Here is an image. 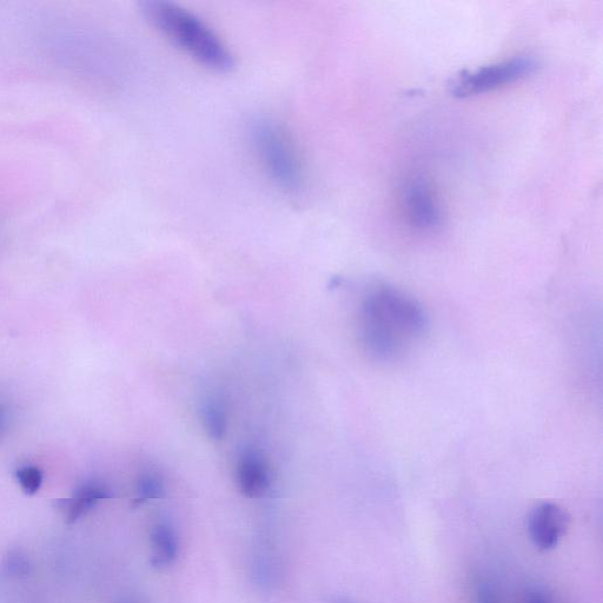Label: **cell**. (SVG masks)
Wrapping results in <instances>:
<instances>
[{
    "label": "cell",
    "instance_id": "cell-1",
    "mask_svg": "<svg viewBox=\"0 0 603 603\" xmlns=\"http://www.w3.org/2000/svg\"><path fill=\"white\" fill-rule=\"evenodd\" d=\"M361 335L368 353L380 361H394L426 333L428 320L413 297L392 287L371 291L362 304Z\"/></svg>",
    "mask_w": 603,
    "mask_h": 603
},
{
    "label": "cell",
    "instance_id": "cell-2",
    "mask_svg": "<svg viewBox=\"0 0 603 603\" xmlns=\"http://www.w3.org/2000/svg\"><path fill=\"white\" fill-rule=\"evenodd\" d=\"M143 12L159 32L205 68L217 72L234 69L233 53L194 13L163 0L145 2Z\"/></svg>",
    "mask_w": 603,
    "mask_h": 603
},
{
    "label": "cell",
    "instance_id": "cell-3",
    "mask_svg": "<svg viewBox=\"0 0 603 603\" xmlns=\"http://www.w3.org/2000/svg\"><path fill=\"white\" fill-rule=\"evenodd\" d=\"M250 141L262 168L278 188L289 194L302 188L300 158L280 125L270 119H257L250 127Z\"/></svg>",
    "mask_w": 603,
    "mask_h": 603
},
{
    "label": "cell",
    "instance_id": "cell-4",
    "mask_svg": "<svg viewBox=\"0 0 603 603\" xmlns=\"http://www.w3.org/2000/svg\"><path fill=\"white\" fill-rule=\"evenodd\" d=\"M536 62L530 57H515L472 72H463L453 85L457 97H470L493 91L534 74Z\"/></svg>",
    "mask_w": 603,
    "mask_h": 603
},
{
    "label": "cell",
    "instance_id": "cell-5",
    "mask_svg": "<svg viewBox=\"0 0 603 603\" xmlns=\"http://www.w3.org/2000/svg\"><path fill=\"white\" fill-rule=\"evenodd\" d=\"M571 518L565 508L553 502H542L529 514L528 532L534 545L549 551L566 535Z\"/></svg>",
    "mask_w": 603,
    "mask_h": 603
},
{
    "label": "cell",
    "instance_id": "cell-6",
    "mask_svg": "<svg viewBox=\"0 0 603 603\" xmlns=\"http://www.w3.org/2000/svg\"><path fill=\"white\" fill-rule=\"evenodd\" d=\"M407 211L410 221L419 229H433L441 222V210L433 192L422 180L409 183L406 190Z\"/></svg>",
    "mask_w": 603,
    "mask_h": 603
},
{
    "label": "cell",
    "instance_id": "cell-7",
    "mask_svg": "<svg viewBox=\"0 0 603 603\" xmlns=\"http://www.w3.org/2000/svg\"><path fill=\"white\" fill-rule=\"evenodd\" d=\"M237 483L247 498H260L270 485L267 461L257 450H247L237 463Z\"/></svg>",
    "mask_w": 603,
    "mask_h": 603
},
{
    "label": "cell",
    "instance_id": "cell-8",
    "mask_svg": "<svg viewBox=\"0 0 603 603\" xmlns=\"http://www.w3.org/2000/svg\"><path fill=\"white\" fill-rule=\"evenodd\" d=\"M180 554L176 530L167 522H159L151 530V563L155 568H167Z\"/></svg>",
    "mask_w": 603,
    "mask_h": 603
},
{
    "label": "cell",
    "instance_id": "cell-9",
    "mask_svg": "<svg viewBox=\"0 0 603 603\" xmlns=\"http://www.w3.org/2000/svg\"><path fill=\"white\" fill-rule=\"evenodd\" d=\"M110 490L98 483H88L79 487L72 498L62 501V506L68 522H76L94 508L99 501L109 499Z\"/></svg>",
    "mask_w": 603,
    "mask_h": 603
},
{
    "label": "cell",
    "instance_id": "cell-10",
    "mask_svg": "<svg viewBox=\"0 0 603 603\" xmlns=\"http://www.w3.org/2000/svg\"><path fill=\"white\" fill-rule=\"evenodd\" d=\"M204 426L212 439L221 440L227 430V416L224 409L215 401L205 404L203 408Z\"/></svg>",
    "mask_w": 603,
    "mask_h": 603
},
{
    "label": "cell",
    "instance_id": "cell-11",
    "mask_svg": "<svg viewBox=\"0 0 603 603\" xmlns=\"http://www.w3.org/2000/svg\"><path fill=\"white\" fill-rule=\"evenodd\" d=\"M164 486L161 477L156 474H147L138 482L136 505H142L144 502L162 498Z\"/></svg>",
    "mask_w": 603,
    "mask_h": 603
},
{
    "label": "cell",
    "instance_id": "cell-12",
    "mask_svg": "<svg viewBox=\"0 0 603 603\" xmlns=\"http://www.w3.org/2000/svg\"><path fill=\"white\" fill-rule=\"evenodd\" d=\"M17 480L25 494L33 495L39 492L43 485V473L37 467H23L17 472Z\"/></svg>",
    "mask_w": 603,
    "mask_h": 603
},
{
    "label": "cell",
    "instance_id": "cell-13",
    "mask_svg": "<svg viewBox=\"0 0 603 603\" xmlns=\"http://www.w3.org/2000/svg\"><path fill=\"white\" fill-rule=\"evenodd\" d=\"M5 571L13 578H26L31 573V563L26 555L19 551L10 552L4 561Z\"/></svg>",
    "mask_w": 603,
    "mask_h": 603
},
{
    "label": "cell",
    "instance_id": "cell-14",
    "mask_svg": "<svg viewBox=\"0 0 603 603\" xmlns=\"http://www.w3.org/2000/svg\"><path fill=\"white\" fill-rule=\"evenodd\" d=\"M476 603H501L499 593L493 583L480 581L476 586Z\"/></svg>",
    "mask_w": 603,
    "mask_h": 603
},
{
    "label": "cell",
    "instance_id": "cell-15",
    "mask_svg": "<svg viewBox=\"0 0 603 603\" xmlns=\"http://www.w3.org/2000/svg\"><path fill=\"white\" fill-rule=\"evenodd\" d=\"M526 603H552L547 596L540 591L530 592Z\"/></svg>",
    "mask_w": 603,
    "mask_h": 603
},
{
    "label": "cell",
    "instance_id": "cell-16",
    "mask_svg": "<svg viewBox=\"0 0 603 603\" xmlns=\"http://www.w3.org/2000/svg\"><path fill=\"white\" fill-rule=\"evenodd\" d=\"M3 421H4V414H3V410L0 409V427H2Z\"/></svg>",
    "mask_w": 603,
    "mask_h": 603
}]
</instances>
